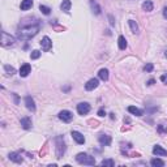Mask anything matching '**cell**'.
Here are the masks:
<instances>
[{
	"label": "cell",
	"mask_w": 167,
	"mask_h": 167,
	"mask_svg": "<svg viewBox=\"0 0 167 167\" xmlns=\"http://www.w3.org/2000/svg\"><path fill=\"white\" fill-rule=\"evenodd\" d=\"M40 29V25L38 22V20L35 22H31V24H27V25H22L20 29L17 30L16 33V37L21 40H29L31 39L33 37H35L38 34V31Z\"/></svg>",
	"instance_id": "cell-1"
},
{
	"label": "cell",
	"mask_w": 167,
	"mask_h": 167,
	"mask_svg": "<svg viewBox=\"0 0 167 167\" xmlns=\"http://www.w3.org/2000/svg\"><path fill=\"white\" fill-rule=\"evenodd\" d=\"M55 153H56V158L60 159L63 158V155H64L65 153V141H64V137L63 136H56L55 137Z\"/></svg>",
	"instance_id": "cell-2"
},
{
	"label": "cell",
	"mask_w": 167,
	"mask_h": 167,
	"mask_svg": "<svg viewBox=\"0 0 167 167\" xmlns=\"http://www.w3.org/2000/svg\"><path fill=\"white\" fill-rule=\"evenodd\" d=\"M76 160L80 165H85V166H94L95 165V158L89 155L86 153H78L76 155Z\"/></svg>",
	"instance_id": "cell-3"
},
{
	"label": "cell",
	"mask_w": 167,
	"mask_h": 167,
	"mask_svg": "<svg viewBox=\"0 0 167 167\" xmlns=\"http://www.w3.org/2000/svg\"><path fill=\"white\" fill-rule=\"evenodd\" d=\"M14 45V38L8 34L7 31H1V46L3 47H11Z\"/></svg>",
	"instance_id": "cell-4"
},
{
	"label": "cell",
	"mask_w": 167,
	"mask_h": 167,
	"mask_svg": "<svg viewBox=\"0 0 167 167\" xmlns=\"http://www.w3.org/2000/svg\"><path fill=\"white\" fill-rule=\"evenodd\" d=\"M59 119L63 120L64 123H69L73 119V114H72L71 111H68V110H63V111L59 112Z\"/></svg>",
	"instance_id": "cell-5"
},
{
	"label": "cell",
	"mask_w": 167,
	"mask_h": 167,
	"mask_svg": "<svg viewBox=\"0 0 167 167\" xmlns=\"http://www.w3.org/2000/svg\"><path fill=\"white\" fill-rule=\"evenodd\" d=\"M90 111V105L87 102H81L77 105V112L80 115H86Z\"/></svg>",
	"instance_id": "cell-6"
},
{
	"label": "cell",
	"mask_w": 167,
	"mask_h": 167,
	"mask_svg": "<svg viewBox=\"0 0 167 167\" xmlns=\"http://www.w3.org/2000/svg\"><path fill=\"white\" fill-rule=\"evenodd\" d=\"M40 47H42V50H43L45 52L50 51V50L52 48V42H51V39H50L48 37H43L42 40H40Z\"/></svg>",
	"instance_id": "cell-7"
},
{
	"label": "cell",
	"mask_w": 167,
	"mask_h": 167,
	"mask_svg": "<svg viewBox=\"0 0 167 167\" xmlns=\"http://www.w3.org/2000/svg\"><path fill=\"white\" fill-rule=\"evenodd\" d=\"M98 85H99L98 78H90V80L87 81L86 84H85V90L91 91V90L97 89V87H98Z\"/></svg>",
	"instance_id": "cell-8"
},
{
	"label": "cell",
	"mask_w": 167,
	"mask_h": 167,
	"mask_svg": "<svg viewBox=\"0 0 167 167\" xmlns=\"http://www.w3.org/2000/svg\"><path fill=\"white\" fill-rule=\"evenodd\" d=\"M8 158H9V160H12V162L17 163V165H20V163L24 162V158H22V155H21L20 153H14V152H13V153H9Z\"/></svg>",
	"instance_id": "cell-9"
},
{
	"label": "cell",
	"mask_w": 167,
	"mask_h": 167,
	"mask_svg": "<svg viewBox=\"0 0 167 167\" xmlns=\"http://www.w3.org/2000/svg\"><path fill=\"white\" fill-rule=\"evenodd\" d=\"M72 137H73V140L76 141L78 145L85 144V137H84V134L80 133L78 131H72Z\"/></svg>",
	"instance_id": "cell-10"
},
{
	"label": "cell",
	"mask_w": 167,
	"mask_h": 167,
	"mask_svg": "<svg viewBox=\"0 0 167 167\" xmlns=\"http://www.w3.org/2000/svg\"><path fill=\"white\" fill-rule=\"evenodd\" d=\"M25 105H26V108L29 110V111H31V112L35 111V103H34V99L31 98L30 95L25 97Z\"/></svg>",
	"instance_id": "cell-11"
},
{
	"label": "cell",
	"mask_w": 167,
	"mask_h": 167,
	"mask_svg": "<svg viewBox=\"0 0 167 167\" xmlns=\"http://www.w3.org/2000/svg\"><path fill=\"white\" fill-rule=\"evenodd\" d=\"M98 141L102 146H110L111 145V136H108V134H100Z\"/></svg>",
	"instance_id": "cell-12"
},
{
	"label": "cell",
	"mask_w": 167,
	"mask_h": 167,
	"mask_svg": "<svg viewBox=\"0 0 167 167\" xmlns=\"http://www.w3.org/2000/svg\"><path fill=\"white\" fill-rule=\"evenodd\" d=\"M153 154L157 157H166L167 150H165L162 146H159V145H155V146L153 147Z\"/></svg>",
	"instance_id": "cell-13"
},
{
	"label": "cell",
	"mask_w": 167,
	"mask_h": 167,
	"mask_svg": "<svg viewBox=\"0 0 167 167\" xmlns=\"http://www.w3.org/2000/svg\"><path fill=\"white\" fill-rule=\"evenodd\" d=\"M30 72H31V65L30 64L26 63V64L21 65V68H20V76L21 77H27Z\"/></svg>",
	"instance_id": "cell-14"
},
{
	"label": "cell",
	"mask_w": 167,
	"mask_h": 167,
	"mask_svg": "<svg viewBox=\"0 0 167 167\" xmlns=\"http://www.w3.org/2000/svg\"><path fill=\"white\" fill-rule=\"evenodd\" d=\"M90 8H91V12H93L94 14H100L102 13V8L99 7V4L95 1V0H90Z\"/></svg>",
	"instance_id": "cell-15"
},
{
	"label": "cell",
	"mask_w": 167,
	"mask_h": 167,
	"mask_svg": "<svg viewBox=\"0 0 167 167\" xmlns=\"http://www.w3.org/2000/svg\"><path fill=\"white\" fill-rule=\"evenodd\" d=\"M21 127H22L24 129H30L31 125H33V123H31V119L29 118V116H25V118L21 119Z\"/></svg>",
	"instance_id": "cell-16"
},
{
	"label": "cell",
	"mask_w": 167,
	"mask_h": 167,
	"mask_svg": "<svg viewBox=\"0 0 167 167\" xmlns=\"http://www.w3.org/2000/svg\"><path fill=\"white\" fill-rule=\"evenodd\" d=\"M71 7H72V1H71V0H63L61 5H60V9L63 12H65V13H69Z\"/></svg>",
	"instance_id": "cell-17"
},
{
	"label": "cell",
	"mask_w": 167,
	"mask_h": 167,
	"mask_svg": "<svg viewBox=\"0 0 167 167\" xmlns=\"http://www.w3.org/2000/svg\"><path fill=\"white\" fill-rule=\"evenodd\" d=\"M128 112H131L132 115H136V116H142L144 115L142 110L137 108V107H134V106H129L128 107Z\"/></svg>",
	"instance_id": "cell-18"
},
{
	"label": "cell",
	"mask_w": 167,
	"mask_h": 167,
	"mask_svg": "<svg viewBox=\"0 0 167 167\" xmlns=\"http://www.w3.org/2000/svg\"><path fill=\"white\" fill-rule=\"evenodd\" d=\"M141 7H142V9H144L145 12H152L153 9H154V4L150 1V0H146V1L142 3V5H141Z\"/></svg>",
	"instance_id": "cell-19"
},
{
	"label": "cell",
	"mask_w": 167,
	"mask_h": 167,
	"mask_svg": "<svg viewBox=\"0 0 167 167\" xmlns=\"http://www.w3.org/2000/svg\"><path fill=\"white\" fill-rule=\"evenodd\" d=\"M98 77H99L102 81H107V80H108V69L102 68V69H100V71L98 72Z\"/></svg>",
	"instance_id": "cell-20"
},
{
	"label": "cell",
	"mask_w": 167,
	"mask_h": 167,
	"mask_svg": "<svg viewBox=\"0 0 167 167\" xmlns=\"http://www.w3.org/2000/svg\"><path fill=\"white\" fill-rule=\"evenodd\" d=\"M33 7V0H22L21 3V11H27Z\"/></svg>",
	"instance_id": "cell-21"
},
{
	"label": "cell",
	"mask_w": 167,
	"mask_h": 167,
	"mask_svg": "<svg viewBox=\"0 0 167 167\" xmlns=\"http://www.w3.org/2000/svg\"><path fill=\"white\" fill-rule=\"evenodd\" d=\"M118 45H119V48H120V50H125V48H127V39H125V37H123V35L119 37Z\"/></svg>",
	"instance_id": "cell-22"
},
{
	"label": "cell",
	"mask_w": 167,
	"mask_h": 167,
	"mask_svg": "<svg viewBox=\"0 0 167 167\" xmlns=\"http://www.w3.org/2000/svg\"><path fill=\"white\" fill-rule=\"evenodd\" d=\"M150 165H152L153 167H163V166H165V162H163L162 159L154 158V159L150 160Z\"/></svg>",
	"instance_id": "cell-23"
},
{
	"label": "cell",
	"mask_w": 167,
	"mask_h": 167,
	"mask_svg": "<svg viewBox=\"0 0 167 167\" xmlns=\"http://www.w3.org/2000/svg\"><path fill=\"white\" fill-rule=\"evenodd\" d=\"M128 25H129V27H131L132 33H134V34L138 33V26H137V24H136V21H134V20H129Z\"/></svg>",
	"instance_id": "cell-24"
},
{
	"label": "cell",
	"mask_w": 167,
	"mask_h": 167,
	"mask_svg": "<svg viewBox=\"0 0 167 167\" xmlns=\"http://www.w3.org/2000/svg\"><path fill=\"white\" fill-rule=\"evenodd\" d=\"M4 71H5V73H7L8 76H13V74L16 73V69L13 67H11V65H8V64L4 65Z\"/></svg>",
	"instance_id": "cell-25"
},
{
	"label": "cell",
	"mask_w": 167,
	"mask_h": 167,
	"mask_svg": "<svg viewBox=\"0 0 167 167\" xmlns=\"http://www.w3.org/2000/svg\"><path fill=\"white\" fill-rule=\"evenodd\" d=\"M39 11L42 12L43 14H46V16H48L50 13H51V8H50V7H46V5H42V4L39 5Z\"/></svg>",
	"instance_id": "cell-26"
},
{
	"label": "cell",
	"mask_w": 167,
	"mask_h": 167,
	"mask_svg": "<svg viewBox=\"0 0 167 167\" xmlns=\"http://www.w3.org/2000/svg\"><path fill=\"white\" fill-rule=\"evenodd\" d=\"M100 165H102V166L112 167V166H115V162H114V159H103L102 162H100Z\"/></svg>",
	"instance_id": "cell-27"
},
{
	"label": "cell",
	"mask_w": 167,
	"mask_h": 167,
	"mask_svg": "<svg viewBox=\"0 0 167 167\" xmlns=\"http://www.w3.org/2000/svg\"><path fill=\"white\" fill-rule=\"evenodd\" d=\"M39 56H40V51H39V50H34V51H31V53H30V59H31V60L39 59Z\"/></svg>",
	"instance_id": "cell-28"
},
{
	"label": "cell",
	"mask_w": 167,
	"mask_h": 167,
	"mask_svg": "<svg viewBox=\"0 0 167 167\" xmlns=\"http://www.w3.org/2000/svg\"><path fill=\"white\" fill-rule=\"evenodd\" d=\"M153 69H154V65L152 64V63H147V64L144 67V71H145V72H147V73H150V72H152Z\"/></svg>",
	"instance_id": "cell-29"
},
{
	"label": "cell",
	"mask_w": 167,
	"mask_h": 167,
	"mask_svg": "<svg viewBox=\"0 0 167 167\" xmlns=\"http://www.w3.org/2000/svg\"><path fill=\"white\" fill-rule=\"evenodd\" d=\"M158 132L159 133H167V128H165L163 125H158Z\"/></svg>",
	"instance_id": "cell-30"
},
{
	"label": "cell",
	"mask_w": 167,
	"mask_h": 167,
	"mask_svg": "<svg viewBox=\"0 0 167 167\" xmlns=\"http://www.w3.org/2000/svg\"><path fill=\"white\" fill-rule=\"evenodd\" d=\"M105 115H106L105 108H103V107H100V108L98 110V116H100V118H102V116H105Z\"/></svg>",
	"instance_id": "cell-31"
},
{
	"label": "cell",
	"mask_w": 167,
	"mask_h": 167,
	"mask_svg": "<svg viewBox=\"0 0 167 167\" xmlns=\"http://www.w3.org/2000/svg\"><path fill=\"white\" fill-rule=\"evenodd\" d=\"M160 81H162L163 84H167V74H162V76H160Z\"/></svg>",
	"instance_id": "cell-32"
},
{
	"label": "cell",
	"mask_w": 167,
	"mask_h": 167,
	"mask_svg": "<svg viewBox=\"0 0 167 167\" xmlns=\"http://www.w3.org/2000/svg\"><path fill=\"white\" fill-rule=\"evenodd\" d=\"M108 18H110V25H111V26H114V25H115V21H114V17H112V14H108Z\"/></svg>",
	"instance_id": "cell-33"
},
{
	"label": "cell",
	"mask_w": 167,
	"mask_h": 167,
	"mask_svg": "<svg viewBox=\"0 0 167 167\" xmlns=\"http://www.w3.org/2000/svg\"><path fill=\"white\" fill-rule=\"evenodd\" d=\"M12 95H13V98H14V103H16V105H18V97H17V94H12Z\"/></svg>",
	"instance_id": "cell-34"
},
{
	"label": "cell",
	"mask_w": 167,
	"mask_h": 167,
	"mask_svg": "<svg viewBox=\"0 0 167 167\" xmlns=\"http://www.w3.org/2000/svg\"><path fill=\"white\" fill-rule=\"evenodd\" d=\"M163 17H165L166 20H167V5H166L165 8H163Z\"/></svg>",
	"instance_id": "cell-35"
},
{
	"label": "cell",
	"mask_w": 167,
	"mask_h": 167,
	"mask_svg": "<svg viewBox=\"0 0 167 167\" xmlns=\"http://www.w3.org/2000/svg\"><path fill=\"white\" fill-rule=\"evenodd\" d=\"M154 84V80H149V81H147V85H149V86H150V85H153Z\"/></svg>",
	"instance_id": "cell-36"
},
{
	"label": "cell",
	"mask_w": 167,
	"mask_h": 167,
	"mask_svg": "<svg viewBox=\"0 0 167 167\" xmlns=\"http://www.w3.org/2000/svg\"><path fill=\"white\" fill-rule=\"evenodd\" d=\"M110 118H111L112 120H114V119H115V115H114V114H110Z\"/></svg>",
	"instance_id": "cell-37"
},
{
	"label": "cell",
	"mask_w": 167,
	"mask_h": 167,
	"mask_svg": "<svg viewBox=\"0 0 167 167\" xmlns=\"http://www.w3.org/2000/svg\"><path fill=\"white\" fill-rule=\"evenodd\" d=\"M165 56H166V59H167V50H166V51H165Z\"/></svg>",
	"instance_id": "cell-38"
}]
</instances>
